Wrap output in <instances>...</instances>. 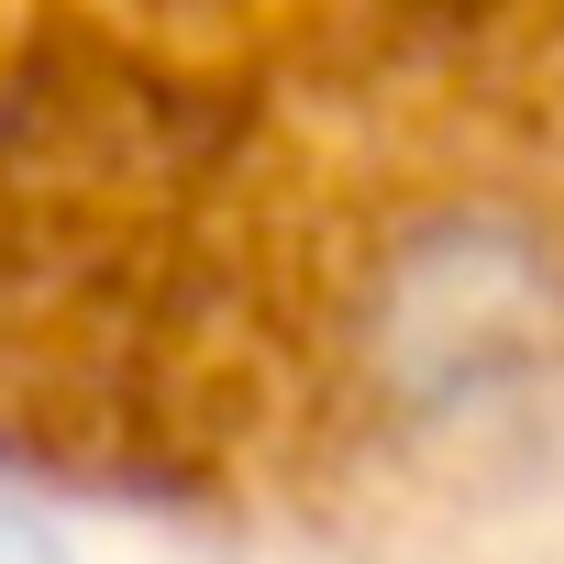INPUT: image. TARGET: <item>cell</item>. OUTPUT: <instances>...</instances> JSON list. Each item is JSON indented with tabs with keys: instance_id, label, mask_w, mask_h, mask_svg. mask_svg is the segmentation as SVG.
<instances>
[{
	"instance_id": "1",
	"label": "cell",
	"mask_w": 564,
	"mask_h": 564,
	"mask_svg": "<svg viewBox=\"0 0 564 564\" xmlns=\"http://www.w3.org/2000/svg\"><path fill=\"white\" fill-rule=\"evenodd\" d=\"M0 564H67V553H56V531L34 509H0Z\"/></svg>"
}]
</instances>
